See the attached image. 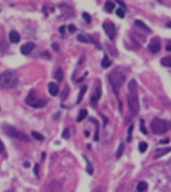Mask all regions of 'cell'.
Instances as JSON below:
<instances>
[{
	"label": "cell",
	"instance_id": "obj_1",
	"mask_svg": "<svg viewBox=\"0 0 171 192\" xmlns=\"http://www.w3.org/2000/svg\"><path fill=\"white\" fill-rule=\"evenodd\" d=\"M128 104H129V109L132 113V116H137L140 110L139 105V98H137V83L135 80H131L128 84Z\"/></svg>",
	"mask_w": 171,
	"mask_h": 192
},
{
	"label": "cell",
	"instance_id": "obj_2",
	"mask_svg": "<svg viewBox=\"0 0 171 192\" xmlns=\"http://www.w3.org/2000/svg\"><path fill=\"white\" fill-rule=\"evenodd\" d=\"M126 79H127V73L124 71V69L121 67L115 68L108 76V80H110V84L113 85L116 93H117L118 89H120L125 84Z\"/></svg>",
	"mask_w": 171,
	"mask_h": 192
},
{
	"label": "cell",
	"instance_id": "obj_3",
	"mask_svg": "<svg viewBox=\"0 0 171 192\" xmlns=\"http://www.w3.org/2000/svg\"><path fill=\"white\" fill-rule=\"evenodd\" d=\"M151 128L156 135H163L171 128V122L160 118H154L151 122Z\"/></svg>",
	"mask_w": 171,
	"mask_h": 192
},
{
	"label": "cell",
	"instance_id": "obj_4",
	"mask_svg": "<svg viewBox=\"0 0 171 192\" xmlns=\"http://www.w3.org/2000/svg\"><path fill=\"white\" fill-rule=\"evenodd\" d=\"M17 78L16 75L11 70H6L0 75V87L2 89H12L16 87Z\"/></svg>",
	"mask_w": 171,
	"mask_h": 192
},
{
	"label": "cell",
	"instance_id": "obj_5",
	"mask_svg": "<svg viewBox=\"0 0 171 192\" xmlns=\"http://www.w3.org/2000/svg\"><path fill=\"white\" fill-rule=\"evenodd\" d=\"M25 102H26L29 106H31L33 108H37V109H39V108H43V107L48 104V102H47L46 99H40V98L37 97L36 90H34V89L29 92V94H28V96H27Z\"/></svg>",
	"mask_w": 171,
	"mask_h": 192
},
{
	"label": "cell",
	"instance_id": "obj_6",
	"mask_svg": "<svg viewBox=\"0 0 171 192\" xmlns=\"http://www.w3.org/2000/svg\"><path fill=\"white\" fill-rule=\"evenodd\" d=\"M2 130H3L4 132L7 133L9 136H11V137L15 138V139L23 140V141H29V138H28V136H27L26 134L20 132L19 130H16L15 128L11 126L10 124H3L2 125Z\"/></svg>",
	"mask_w": 171,
	"mask_h": 192
},
{
	"label": "cell",
	"instance_id": "obj_7",
	"mask_svg": "<svg viewBox=\"0 0 171 192\" xmlns=\"http://www.w3.org/2000/svg\"><path fill=\"white\" fill-rule=\"evenodd\" d=\"M103 29L105 31V34L107 35V37L110 38V40H113L116 35V26L114 23L112 22H105L103 23Z\"/></svg>",
	"mask_w": 171,
	"mask_h": 192
},
{
	"label": "cell",
	"instance_id": "obj_8",
	"mask_svg": "<svg viewBox=\"0 0 171 192\" xmlns=\"http://www.w3.org/2000/svg\"><path fill=\"white\" fill-rule=\"evenodd\" d=\"M101 94H102V91H101V82H100V80H96L95 87H94V90H93V93L91 94L92 105H95L96 103L99 102V99L101 98Z\"/></svg>",
	"mask_w": 171,
	"mask_h": 192
},
{
	"label": "cell",
	"instance_id": "obj_9",
	"mask_svg": "<svg viewBox=\"0 0 171 192\" xmlns=\"http://www.w3.org/2000/svg\"><path fill=\"white\" fill-rule=\"evenodd\" d=\"M148 51L153 54H155V53H158L160 51V42H159V39L156 37V38H153L152 41L149 42V44H148Z\"/></svg>",
	"mask_w": 171,
	"mask_h": 192
},
{
	"label": "cell",
	"instance_id": "obj_10",
	"mask_svg": "<svg viewBox=\"0 0 171 192\" xmlns=\"http://www.w3.org/2000/svg\"><path fill=\"white\" fill-rule=\"evenodd\" d=\"M35 43L34 42H27L25 44H23L21 46V53L23 54V55H28V54H31L33 52V50L35 49Z\"/></svg>",
	"mask_w": 171,
	"mask_h": 192
},
{
	"label": "cell",
	"instance_id": "obj_11",
	"mask_svg": "<svg viewBox=\"0 0 171 192\" xmlns=\"http://www.w3.org/2000/svg\"><path fill=\"white\" fill-rule=\"evenodd\" d=\"M61 182L59 180H53L51 181L49 185H48V188H47V191L48 192H59L61 190Z\"/></svg>",
	"mask_w": 171,
	"mask_h": 192
},
{
	"label": "cell",
	"instance_id": "obj_12",
	"mask_svg": "<svg viewBox=\"0 0 171 192\" xmlns=\"http://www.w3.org/2000/svg\"><path fill=\"white\" fill-rule=\"evenodd\" d=\"M9 39L12 43H19L20 40H21V37H20V34L15 30H11L9 33Z\"/></svg>",
	"mask_w": 171,
	"mask_h": 192
},
{
	"label": "cell",
	"instance_id": "obj_13",
	"mask_svg": "<svg viewBox=\"0 0 171 192\" xmlns=\"http://www.w3.org/2000/svg\"><path fill=\"white\" fill-rule=\"evenodd\" d=\"M171 151V147H167V148H163V149H156L155 155H154V159H158L160 157H163L165 155H167Z\"/></svg>",
	"mask_w": 171,
	"mask_h": 192
},
{
	"label": "cell",
	"instance_id": "obj_14",
	"mask_svg": "<svg viewBox=\"0 0 171 192\" xmlns=\"http://www.w3.org/2000/svg\"><path fill=\"white\" fill-rule=\"evenodd\" d=\"M48 89H49V93L50 95H52V96H57L59 94V87H57V83L54 82H50L49 85H48Z\"/></svg>",
	"mask_w": 171,
	"mask_h": 192
},
{
	"label": "cell",
	"instance_id": "obj_15",
	"mask_svg": "<svg viewBox=\"0 0 171 192\" xmlns=\"http://www.w3.org/2000/svg\"><path fill=\"white\" fill-rule=\"evenodd\" d=\"M134 25H135L137 27H139V28H141L142 30L146 31V33H151V29L148 28L147 25H145L144 23L142 22V21H140V19H135V22H134Z\"/></svg>",
	"mask_w": 171,
	"mask_h": 192
},
{
	"label": "cell",
	"instance_id": "obj_16",
	"mask_svg": "<svg viewBox=\"0 0 171 192\" xmlns=\"http://www.w3.org/2000/svg\"><path fill=\"white\" fill-rule=\"evenodd\" d=\"M87 89L88 87L87 85H84V87H81L79 91V95H78V98H77V104H80L81 101H82V98H84V94H86V92H87Z\"/></svg>",
	"mask_w": 171,
	"mask_h": 192
},
{
	"label": "cell",
	"instance_id": "obj_17",
	"mask_svg": "<svg viewBox=\"0 0 171 192\" xmlns=\"http://www.w3.org/2000/svg\"><path fill=\"white\" fill-rule=\"evenodd\" d=\"M160 64L165 66V67H170L171 68V56H166L160 60Z\"/></svg>",
	"mask_w": 171,
	"mask_h": 192
},
{
	"label": "cell",
	"instance_id": "obj_18",
	"mask_svg": "<svg viewBox=\"0 0 171 192\" xmlns=\"http://www.w3.org/2000/svg\"><path fill=\"white\" fill-rule=\"evenodd\" d=\"M137 192H144L147 190V184L145 182V181H141V182H139L137 186Z\"/></svg>",
	"mask_w": 171,
	"mask_h": 192
},
{
	"label": "cell",
	"instance_id": "obj_19",
	"mask_svg": "<svg viewBox=\"0 0 171 192\" xmlns=\"http://www.w3.org/2000/svg\"><path fill=\"white\" fill-rule=\"evenodd\" d=\"M110 64H112V62L108 60V56H107V55H104L102 62H101V66H102L103 68H108L110 66Z\"/></svg>",
	"mask_w": 171,
	"mask_h": 192
},
{
	"label": "cell",
	"instance_id": "obj_20",
	"mask_svg": "<svg viewBox=\"0 0 171 192\" xmlns=\"http://www.w3.org/2000/svg\"><path fill=\"white\" fill-rule=\"evenodd\" d=\"M54 79L57 80V82H61L62 79H63V70H62L61 68H59L55 73H54Z\"/></svg>",
	"mask_w": 171,
	"mask_h": 192
},
{
	"label": "cell",
	"instance_id": "obj_21",
	"mask_svg": "<svg viewBox=\"0 0 171 192\" xmlns=\"http://www.w3.org/2000/svg\"><path fill=\"white\" fill-rule=\"evenodd\" d=\"M88 116V111L86 109H82L80 110L79 114H78V118H77V122H81V121L84 120V118Z\"/></svg>",
	"mask_w": 171,
	"mask_h": 192
},
{
	"label": "cell",
	"instance_id": "obj_22",
	"mask_svg": "<svg viewBox=\"0 0 171 192\" xmlns=\"http://www.w3.org/2000/svg\"><path fill=\"white\" fill-rule=\"evenodd\" d=\"M114 8H115V3L113 1H106V2H105V10H106L108 13H110V12L113 11Z\"/></svg>",
	"mask_w": 171,
	"mask_h": 192
},
{
	"label": "cell",
	"instance_id": "obj_23",
	"mask_svg": "<svg viewBox=\"0 0 171 192\" xmlns=\"http://www.w3.org/2000/svg\"><path fill=\"white\" fill-rule=\"evenodd\" d=\"M124 150H125V145H124V143H120L119 147H118L117 152H116V159H119L121 157L122 153H124Z\"/></svg>",
	"mask_w": 171,
	"mask_h": 192
},
{
	"label": "cell",
	"instance_id": "obj_24",
	"mask_svg": "<svg viewBox=\"0 0 171 192\" xmlns=\"http://www.w3.org/2000/svg\"><path fill=\"white\" fill-rule=\"evenodd\" d=\"M84 160H86V162H87V172H88V174H89V175H92V174H93V167H92L91 163H90V161L87 159L86 155H84Z\"/></svg>",
	"mask_w": 171,
	"mask_h": 192
},
{
	"label": "cell",
	"instance_id": "obj_25",
	"mask_svg": "<svg viewBox=\"0 0 171 192\" xmlns=\"http://www.w3.org/2000/svg\"><path fill=\"white\" fill-rule=\"evenodd\" d=\"M31 135H33V137H34L35 139H37V140H39V141H42V140H45V136L43 135H41L40 133H38V132H31Z\"/></svg>",
	"mask_w": 171,
	"mask_h": 192
},
{
	"label": "cell",
	"instance_id": "obj_26",
	"mask_svg": "<svg viewBox=\"0 0 171 192\" xmlns=\"http://www.w3.org/2000/svg\"><path fill=\"white\" fill-rule=\"evenodd\" d=\"M147 143H144V141H141L140 143H139V150H140L141 153H144L145 151L147 150Z\"/></svg>",
	"mask_w": 171,
	"mask_h": 192
},
{
	"label": "cell",
	"instance_id": "obj_27",
	"mask_svg": "<svg viewBox=\"0 0 171 192\" xmlns=\"http://www.w3.org/2000/svg\"><path fill=\"white\" fill-rule=\"evenodd\" d=\"M145 123H144V120L142 119V120L140 121V130L141 132L143 133L144 135H147V130H146V128H145Z\"/></svg>",
	"mask_w": 171,
	"mask_h": 192
},
{
	"label": "cell",
	"instance_id": "obj_28",
	"mask_svg": "<svg viewBox=\"0 0 171 192\" xmlns=\"http://www.w3.org/2000/svg\"><path fill=\"white\" fill-rule=\"evenodd\" d=\"M67 95H68V87L66 85V87H65V89L63 90V92H62V96H61L62 102H64L65 99L67 98Z\"/></svg>",
	"mask_w": 171,
	"mask_h": 192
},
{
	"label": "cell",
	"instance_id": "obj_29",
	"mask_svg": "<svg viewBox=\"0 0 171 192\" xmlns=\"http://www.w3.org/2000/svg\"><path fill=\"white\" fill-rule=\"evenodd\" d=\"M132 131H133V124H130L129 128H128V137H127V143H130V141H131Z\"/></svg>",
	"mask_w": 171,
	"mask_h": 192
},
{
	"label": "cell",
	"instance_id": "obj_30",
	"mask_svg": "<svg viewBox=\"0 0 171 192\" xmlns=\"http://www.w3.org/2000/svg\"><path fill=\"white\" fill-rule=\"evenodd\" d=\"M116 15H117L118 17H120V19H124L125 17V10L124 9H117L116 10Z\"/></svg>",
	"mask_w": 171,
	"mask_h": 192
},
{
	"label": "cell",
	"instance_id": "obj_31",
	"mask_svg": "<svg viewBox=\"0 0 171 192\" xmlns=\"http://www.w3.org/2000/svg\"><path fill=\"white\" fill-rule=\"evenodd\" d=\"M82 17H84V19L88 23V24H89V23H91V16L88 14V13L84 12V13H82Z\"/></svg>",
	"mask_w": 171,
	"mask_h": 192
},
{
	"label": "cell",
	"instance_id": "obj_32",
	"mask_svg": "<svg viewBox=\"0 0 171 192\" xmlns=\"http://www.w3.org/2000/svg\"><path fill=\"white\" fill-rule=\"evenodd\" d=\"M62 137H63V138H65V139H68V138H69V131H68V128H65L64 132L62 133Z\"/></svg>",
	"mask_w": 171,
	"mask_h": 192
},
{
	"label": "cell",
	"instance_id": "obj_33",
	"mask_svg": "<svg viewBox=\"0 0 171 192\" xmlns=\"http://www.w3.org/2000/svg\"><path fill=\"white\" fill-rule=\"evenodd\" d=\"M34 173H35V175L37 176V178L40 177V176H39V164H38V163H36V164H35V166H34Z\"/></svg>",
	"mask_w": 171,
	"mask_h": 192
},
{
	"label": "cell",
	"instance_id": "obj_34",
	"mask_svg": "<svg viewBox=\"0 0 171 192\" xmlns=\"http://www.w3.org/2000/svg\"><path fill=\"white\" fill-rule=\"evenodd\" d=\"M77 39H78V41H80V42H88V41H89L87 38L84 37V35H78Z\"/></svg>",
	"mask_w": 171,
	"mask_h": 192
},
{
	"label": "cell",
	"instance_id": "obj_35",
	"mask_svg": "<svg viewBox=\"0 0 171 192\" xmlns=\"http://www.w3.org/2000/svg\"><path fill=\"white\" fill-rule=\"evenodd\" d=\"M68 31L69 33H75V31H76V27L74 26V25H69L68 26Z\"/></svg>",
	"mask_w": 171,
	"mask_h": 192
},
{
	"label": "cell",
	"instance_id": "obj_36",
	"mask_svg": "<svg viewBox=\"0 0 171 192\" xmlns=\"http://www.w3.org/2000/svg\"><path fill=\"white\" fill-rule=\"evenodd\" d=\"M101 117L103 118V121H104V124H103V126H106V124L108 123V119H107L105 116H103V114H101Z\"/></svg>",
	"mask_w": 171,
	"mask_h": 192
},
{
	"label": "cell",
	"instance_id": "obj_37",
	"mask_svg": "<svg viewBox=\"0 0 171 192\" xmlns=\"http://www.w3.org/2000/svg\"><path fill=\"white\" fill-rule=\"evenodd\" d=\"M93 192H104V189H103L102 187H98V188H95L94 190H93Z\"/></svg>",
	"mask_w": 171,
	"mask_h": 192
},
{
	"label": "cell",
	"instance_id": "obj_38",
	"mask_svg": "<svg viewBox=\"0 0 171 192\" xmlns=\"http://www.w3.org/2000/svg\"><path fill=\"white\" fill-rule=\"evenodd\" d=\"M4 150V146L3 143H2V141H1V139H0V153H2Z\"/></svg>",
	"mask_w": 171,
	"mask_h": 192
},
{
	"label": "cell",
	"instance_id": "obj_39",
	"mask_svg": "<svg viewBox=\"0 0 171 192\" xmlns=\"http://www.w3.org/2000/svg\"><path fill=\"white\" fill-rule=\"evenodd\" d=\"M59 30H60V33H61V34H64L65 33V26H61Z\"/></svg>",
	"mask_w": 171,
	"mask_h": 192
},
{
	"label": "cell",
	"instance_id": "obj_40",
	"mask_svg": "<svg viewBox=\"0 0 171 192\" xmlns=\"http://www.w3.org/2000/svg\"><path fill=\"white\" fill-rule=\"evenodd\" d=\"M24 167H26V168H28V167H29V166H31V163L29 162H24Z\"/></svg>",
	"mask_w": 171,
	"mask_h": 192
},
{
	"label": "cell",
	"instance_id": "obj_41",
	"mask_svg": "<svg viewBox=\"0 0 171 192\" xmlns=\"http://www.w3.org/2000/svg\"><path fill=\"white\" fill-rule=\"evenodd\" d=\"M52 46L54 48V50H55V51H59V50H60V49H59V45H57V43H53V44H52Z\"/></svg>",
	"mask_w": 171,
	"mask_h": 192
},
{
	"label": "cell",
	"instance_id": "obj_42",
	"mask_svg": "<svg viewBox=\"0 0 171 192\" xmlns=\"http://www.w3.org/2000/svg\"><path fill=\"white\" fill-rule=\"evenodd\" d=\"M117 3H119L120 6H121V7H124V8L126 7V6H125V2H124V1H117Z\"/></svg>",
	"mask_w": 171,
	"mask_h": 192
},
{
	"label": "cell",
	"instance_id": "obj_43",
	"mask_svg": "<svg viewBox=\"0 0 171 192\" xmlns=\"http://www.w3.org/2000/svg\"><path fill=\"white\" fill-rule=\"evenodd\" d=\"M170 141L169 139H165V140H160V143H168Z\"/></svg>",
	"mask_w": 171,
	"mask_h": 192
},
{
	"label": "cell",
	"instance_id": "obj_44",
	"mask_svg": "<svg viewBox=\"0 0 171 192\" xmlns=\"http://www.w3.org/2000/svg\"><path fill=\"white\" fill-rule=\"evenodd\" d=\"M166 26H167L168 28H171V21H170V22H168L167 24H166Z\"/></svg>",
	"mask_w": 171,
	"mask_h": 192
},
{
	"label": "cell",
	"instance_id": "obj_45",
	"mask_svg": "<svg viewBox=\"0 0 171 192\" xmlns=\"http://www.w3.org/2000/svg\"><path fill=\"white\" fill-rule=\"evenodd\" d=\"M166 49H167V51H171V45H169V44H168V45H167V48H166Z\"/></svg>",
	"mask_w": 171,
	"mask_h": 192
},
{
	"label": "cell",
	"instance_id": "obj_46",
	"mask_svg": "<svg viewBox=\"0 0 171 192\" xmlns=\"http://www.w3.org/2000/svg\"><path fill=\"white\" fill-rule=\"evenodd\" d=\"M84 133H86V136H87V137H89V135H90V133L87 132V131H86V132H84Z\"/></svg>",
	"mask_w": 171,
	"mask_h": 192
},
{
	"label": "cell",
	"instance_id": "obj_47",
	"mask_svg": "<svg viewBox=\"0 0 171 192\" xmlns=\"http://www.w3.org/2000/svg\"><path fill=\"white\" fill-rule=\"evenodd\" d=\"M7 192H13V190H9V191H7Z\"/></svg>",
	"mask_w": 171,
	"mask_h": 192
}]
</instances>
